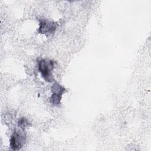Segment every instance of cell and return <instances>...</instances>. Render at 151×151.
Listing matches in <instances>:
<instances>
[{
	"instance_id": "1",
	"label": "cell",
	"mask_w": 151,
	"mask_h": 151,
	"mask_svg": "<svg viewBox=\"0 0 151 151\" xmlns=\"http://www.w3.org/2000/svg\"><path fill=\"white\" fill-rule=\"evenodd\" d=\"M54 68V61L49 59H42L38 61V70L42 77L48 82H52L54 80L52 76Z\"/></svg>"
},
{
	"instance_id": "2",
	"label": "cell",
	"mask_w": 151,
	"mask_h": 151,
	"mask_svg": "<svg viewBox=\"0 0 151 151\" xmlns=\"http://www.w3.org/2000/svg\"><path fill=\"white\" fill-rule=\"evenodd\" d=\"M25 140L26 135L24 131H15L10 139V146L12 150H19L23 147Z\"/></svg>"
},
{
	"instance_id": "5",
	"label": "cell",
	"mask_w": 151,
	"mask_h": 151,
	"mask_svg": "<svg viewBox=\"0 0 151 151\" xmlns=\"http://www.w3.org/2000/svg\"><path fill=\"white\" fill-rule=\"evenodd\" d=\"M28 122L24 118H22L18 121V126H19L21 128H24L28 126Z\"/></svg>"
},
{
	"instance_id": "4",
	"label": "cell",
	"mask_w": 151,
	"mask_h": 151,
	"mask_svg": "<svg viewBox=\"0 0 151 151\" xmlns=\"http://www.w3.org/2000/svg\"><path fill=\"white\" fill-rule=\"evenodd\" d=\"M61 97H62V95L61 94L52 93L50 99V102L54 106H58L60 104Z\"/></svg>"
},
{
	"instance_id": "3",
	"label": "cell",
	"mask_w": 151,
	"mask_h": 151,
	"mask_svg": "<svg viewBox=\"0 0 151 151\" xmlns=\"http://www.w3.org/2000/svg\"><path fill=\"white\" fill-rule=\"evenodd\" d=\"M57 27V24L56 22L47 20H42L40 22L38 32L40 34L49 35L55 32Z\"/></svg>"
}]
</instances>
